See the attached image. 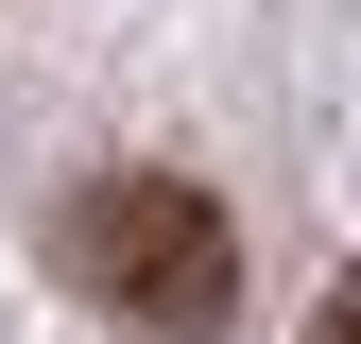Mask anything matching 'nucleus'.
Instances as JSON below:
<instances>
[{"label": "nucleus", "instance_id": "1", "mask_svg": "<svg viewBox=\"0 0 361 344\" xmlns=\"http://www.w3.org/2000/svg\"><path fill=\"white\" fill-rule=\"evenodd\" d=\"M69 276L138 344H224L241 327V224H224V190H190V172H86L69 190Z\"/></svg>", "mask_w": 361, "mask_h": 344}, {"label": "nucleus", "instance_id": "2", "mask_svg": "<svg viewBox=\"0 0 361 344\" xmlns=\"http://www.w3.org/2000/svg\"><path fill=\"white\" fill-rule=\"evenodd\" d=\"M310 344H361V276H327V310H310Z\"/></svg>", "mask_w": 361, "mask_h": 344}]
</instances>
